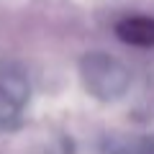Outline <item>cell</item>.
Returning <instances> with one entry per match:
<instances>
[{
	"label": "cell",
	"mask_w": 154,
	"mask_h": 154,
	"mask_svg": "<svg viewBox=\"0 0 154 154\" xmlns=\"http://www.w3.org/2000/svg\"><path fill=\"white\" fill-rule=\"evenodd\" d=\"M116 36L136 49H154V16H123L116 23Z\"/></svg>",
	"instance_id": "cell-3"
},
{
	"label": "cell",
	"mask_w": 154,
	"mask_h": 154,
	"mask_svg": "<svg viewBox=\"0 0 154 154\" xmlns=\"http://www.w3.org/2000/svg\"><path fill=\"white\" fill-rule=\"evenodd\" d=\"M31 100V82L18 62L0 57V131L21 126Z\"/></svg>",
	"instance_id": "cell-2"
},
{
	"label": "cell",
	"mask_w": 154,
	"mask_h": 154,
	"mask_svg": "<svg viewBox=\"0 0 154 154\" xmlns=\"http://www.w3.org/2000/svg\"><path fill=\"white\" fill-rule=\"evenodd\" d=\"M49 154H75V144H72V139L62 136L54 141V146L49 149Z\"/></svg>",
	"instance_id": "cell-5"
},
{
	"label": "cell",
	"mask_w": 154,
	"mask_h": 154,
	"mask_svg": "<svg viewBox=\"0 0 154 154\" xmlns=\"http://www.w3.org/2000/svg\"><path fill=\"white\" fill-rule=\"evenodd\" d=\"M131 154H154V134L131 139Z\"/></svg>",
	"instance_id": "cell-4"
},
{
	"label": "cell",
	"mask_w": 154,
	"mask_h": 154,
	"mask_svg": "<svg viewBox=\"0 0 154 154\" xmlns=\"http://www.w3.org/2000/svg\"><path fill=\"white\" fill-rule=\"evenodd\" d=\"M80 82L90 98L100 103L121 100L131 88V69L121 59L105 54V51H88L77 62Z\"/></svg>",
	"instance_id": "cell-1"
}]
</instances>
